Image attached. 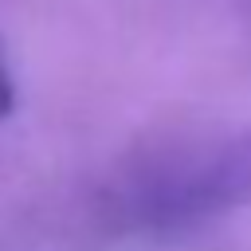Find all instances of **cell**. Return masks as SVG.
I'll list each match as a JSON object with an SVG mask.
<instances>
[{
  "mask_svg": "<svg viewBox=\"0 0 251 251\" xmlns=\"http://www.w3.org/2000/svg\"><path fill=\"white\" fill-rule=\"evenodd\" d=\"M251 200V129L208 149L180 153L141 176L133 212L149 227H184L224 216Z\"/></svg>",
  "mask_w": 251,
  "mask_h": 251,
  "instance_id": "obj_1",
  "label": "cell"
},
{
  "mask_svg": "<svg viewBox=\"0 0 251 251\" xmlns=\"http://www.w3.org/2000/svg\"><path fill=\"white\" fill-rule=\"evenodd\" d=\"M16 106V86H12V75L4 67V47H0V118H8Z\"/></svg>",
  "mask_w": 251,
  "mask_h": 251,
  "instance_id": "obj_2",
  "label": "cell"
}]
</instances>
